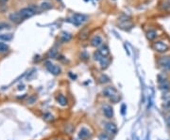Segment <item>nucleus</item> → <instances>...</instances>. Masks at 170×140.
I'll return each instance as SVG.
<instances>
[{"mask_svg":"<svg viewBox=\"0 0 170 140\" xmlns=\"http://www.w3.org/2000/svg\"><path fill=\"white\" fill-rule=\"evenodd\" d=\"M9 25L6 23H0V30L4 29V28H9Z\"/></svg>","mask_w":170,"mask_h":140,"instance_id":"27","label":"nucleus"},{"mask_svg":"<svg viewBox=\"0 0 170 140\" xmlns=\"http://www.w3.org/2000/svg\"><path fill=\"white\" fill-rule=\"evenodd\" d=\"M0 1H2V2H6L7 0H0Z\"/></svg>","mask_w":170,"mask_h":140,"instance_id":"34","label":"nucleus"},{"mask_svg":"<svg viewBox=\"0 0 170 140\" xmlns=\"http://www.w3.org/2000/svg\"><path fill=\"white\" fill-rule=\"evenodd\" d=\"M12 39V34H1L0 35V40H11Z\"/></svg>","mask_w":170,"mask_h":140,"instance_id":"19","label":"nucleus"},{"mask_svg":"<svg viewBox=\"0 0 170 140\" xmlns=\"http://www.w3.org/2000/svg\"><path fill=\"white\" fill-rule=\"evenodd\" d=\"M97 52H98V53L103 56V58H107V56L110 55V50H109V48H108V46H106V45L101 46V47L99 48V50Z\"/></svg>","mask_w":170,"mask_h":140,"instance_id":"12","label":"nucleus"},{"mask_svg":"<svg viewBox=\"0 0 170 140\" xmlns=\"http://www.w3.org/2000/svg\"><path fill=\"white\" fill-rule=\"evenodd\" d=\"M79 136L81 140H85L90 136V132L88 129L86 128H81V130L80 131Z\"/></svg>","mask_w":170,"mask_h":140,"instance_id":"11","label":"nucleus"},{"mask_svg":"<svg viewBox=\"0 0 170 140\" xmlns=\"http://www.w3.org/2000/svg\"><path fill=\"white\" fill-rule=\"evenodd\" d=\"M9 50V46L8 44L4 43H0V53H6Z\"/></svg>","mask_w":170,"mask_h":140,"instance_id":"20","label":"nucleus"},{"mask_svg":"<svg viewBox=\"0 0 170 140\" xmlns=\"http://www.w3.org/2000/svg\"><path fill=\"white\" fill-rule=\"evenodd\" d=\"M51 7V4L49 2H43L42 4H41V8H42L43 9H49Z\"/></svg>","mask_w":170,"mask_h":140,"instance_id":"23","label":"nucleus"},{"mask_svg":"<svg viewBox=\"0 0 170 140\" xmlns=\"http://www.w3.org/2000/svg\"><path fill=\"white\" fill-rule=\"evenodd\" d=\"M48 56L51 58H56L57 56H58V51H57L56 49H51L49 52H48Z\"/></svg>","mask_w":170,"mask_h":140,"instance_id":"21","label":"nucleus"},{"mask_svg":"<svg viewBox=\"0 0 170 140\" xmlns=\"http://www.w3.org/2000/svg\"><path fill=\"white\" fill-rule=\"evenodd\" d=\"M56 100H57V102H58L61 106L67 105V99H66L65 96H63V94H60V95L57 96Z\"/></svg>","mask_w":170,"mask_h":140,"instance_id":"13","label":"nucleus"},{"mask_svg":"<svg viewBox=\"0 0 170 140\" xmlns=\"http://www.w3.org/2000/svg\"><path fill=\"white\" fill-rule=\"evenodd\" d=\"M43 118H44V120L46 121H54V117L51 115L50 113H45L43 116Z\"/></svg>","mask_w":170,"mask_h":140,"instance_id":"22","label":"nucleus"},{"mask_svg":"<svg viewBox=\"0 0 170 140\" xmlns=\"http://www.w3.org/2000/svg\"><path fill=\"white\" fill-rule=\"evenodd\" d=\"M69 76H70L71 78L73 79V80H75V79L77 78V76H76V75H73V74H72V72H69Z\"/></svg>","mask_w":170,"mask_h":140,"instance_id":"30","label":"nucleus"},{"mask_svg":"<svg viewBox=\"0 0 170 140\" xmlns=\"http://www.w3.org/2000/svg\"><path fill=\"white\" fill-rule=\"evenodd\" d=\"M102 109H103V113H104V115H105L106 118H112L113 117V110H112V106L108 105H105L104 106H103Z\"/></svg>","mask_w":170,"mask_h":140,"instance_id":"9","label":"nucleus"},{"mask_svg":"<svg viewBox=\"0 0 170 140\" xmlns=\"http://www.w3.org/2000/svg\"><path fill=\"white\" fill-rule=\"evenodd\" d=\"M102 43H103V40L100 36H95L91 40V44L92 46H94V47H100Z\"/></svg>","mask_w":170,"mask_h":140,"instance_id":"10","label":"nucleus"},{"mask_svg":"<svg viewBox=\"0 0 170 140\" xmlns=\"http://www.w3.org/2000/svg\"><path fill=\"white\" fill-rule=\"evenodd\" d=\"M105 130L108 134H115L117 133V127L115 123H112V122H108L106 123L105 125Z\"/></svg>","mask_w":170,"mask_h":140,"instance_id":"7","label":"nucleus"},{"mask_svg":"<svg viewBox=\"0 0 170 140\" xmlns=\"http://www.w3.org/2000/svg\"><path fill=\"white\" fill-rule=\"evenodd\" d=\"M87 20V17L83 14H79V13H76L72 16V22H73L75 25H81L82 23H84L85 21Z\"/></svg>","mask_w":170,"mask_h":140,"instance_id":"5","label":"nucleus"},{"mask_svg":"<svg viewBox=\"0 0 170 140\" xmlns=\"http://www.w3.org/2000/svg\"><path fill=\"white\" fill-rule=\"evenodd\" d=\"M163 108H166V109H168V108H170V100L166 101V102L163 103Z\"/></svg>","mask_w":170,"mask_h":140,"instance_id":"28","label":"nucleus"},{"mask_svg":"<svg viewBox=\"0 0 170 140\" xmlns=\"http://www.w3.org/2000/svg\"><path fill=\"white\" fill-rule=\"evenodd\" d=\"M159 87H160V89L164 92L170 90V83L166 79L159 80Z\"/></svg>","mask_w":170,"mask_h":140,"instance_id":"8","label":"nucleus"},{"mask_svg":"<svg viewBox=\"0 0 170 140\" xmlns=\"http://www.w3.org/2000/svg\"><path fill=\"white\" fill-rule=\"evenodd\" d=\"M99 140H110V137L106 134H101L99 136Z\"/></svg>","mask_w":170,"mask_h":140,"instance_id":"26","label":"nucleus"},{"mask_svg":"<svg viewBox=\"0 0 170 140\" xmlns=\"http://www.w3.org/2000/svg\"><path fill=\"white\" fill-rule=\"evenodd\" d=\"M169 2H170V0H169Z\"/></svg>","mask_w":170,"mask_h":140,"instance_id":"37","label":"nucleus"},{"mask_svg":"<svg viewBox=\"0 0 170 140\" xmlns=\"http://www.w3.org/2000/svg\"><path fill=\"white\" fill-rule=\"evenodd\" d=\"M45 67H46V69H47V71L50 72V74H52L54 75H58L61 74V68L59 66H56L54 64H52L51 62H45Z\"/></svg>","mask_w":170,"mask_h":140,"instance_id":"4","label":"nucleus"},{"mask_svg":"<svg viewBox=\"0 0 170 140\" xmlns=\"http://www.w3.org/2000/svg\"><path fill=\"white\" fill-rule=\"evenodd\" d=\"M53 140H63V139H61V138H56V139H53Z\"/></svg>","mask_w":170,"mask_h":140,"instance_id":"33","label":"nucleus"},{"mask_svg":"<svg viewBox=\"0 0 170 140\" xmlns=\"http://www.w3.org/2000/svg\"><path fill=\"white\" fill-rule=\"evenodd\" d=\"M94 58H95L96 61H100V60L103 58V56L98 53V52H96V53L94 54Z\"/></svg>","mask_w":170,"mask_h":140,"instance_id":"24","label":"nucleus"},{"mask_svg":"<svg viewBox=\"0 0 170 140\" xmlns=\"http://www.w3.org/2000/svg\"><path fill=\"white\" fill-rule=\"evenodd\" d=\"M152 47L155 51L159 52V53H164V52L168 51L169 44H167L166 43H164L163 40H157L153 43Z\"/></svg>","mask_w":170,"mask_h":140,"instance_id":"3","label":"nucleus"},{"mask_svg":"<svg viewBox=\"0 0 170 140\" xmlns=\"http://www.w3.org/2000/svg\"><path fill=\"white\" fill-rule=\"evenodd\" d=\"M9 19H11L12 22L14 23H19L22 21V18L20 17V15L18 14V12H15V13H12L9 15Z\"/></svg>","mask_w":170,"mask_h":140,"instance_id":"16","label":"nucleus"},{"mask_svg":"<svg viewBox=\"0 0 170 140\" xmlns=\"http://www.w3.org/2000/svg\"><path fill=\"white\" fill-rule=\"evenodd\" d=\"M103 93H104V95L106 97L109 98V99L113 102H116L118 100H119V95H118L116 89L112 87H106V89H104V91H103Z\"/></svg>","mask_w":170,"mask_h":140,"instance_id":"2","label":"nucleus"},{"mask_svg":"<svg viewBox=\"0 0 170 140\" xmlns=\"http://www.w3.org/2000/svg\"><path fill=\"white\" fill-rule=\"evenodd\" d=\"M99 80H100L101 83H108V82L110 81V79L108 78V77H107L106 75H101V76H100V78H99Z\"/></svg>","mask_w":170,"mask_h":140,"instance_id":"25","label":"nucleus"},{"mask_svg":"<svg viewBox=\"0 0 170 140\" xmlns=\"http://www.w3.org/2000/svg\"><path fill=\"white\" fill-rule=\"evenodd\" d=\"M57 1H60V0H57Z\"/></svg>","mask_w":170,"mask_h":140,"instance_id":"36","label":"nucleus"},{"mask_svg":"<svg viewBox=\"0 0 170 140\" xmlns=\"http://www.w3.org/2000/svg\"><path fill=\"white\" fill-rule=\"evenodd\" d=\"M72 39V35L67 32H63L61 34V40L63 43H68V41Z\"/></svg>","mask_w":170,"mask_h":140,"instance_id":"14","label":"nucleus"},{"mask_svg":"<svg viewBox=\"0 0 170 140\" xmlns=\"http://www.w3.org/2000/svg\"><path fill=\"white\" fill-rule=\"evenodd\" d=\"M88 36H89V30L87 29V28H85V29H83V30H82L81 32L80 33L79 38H80V40H85L87 38H88Z\"/></svg>","mask_w":170,"mask_h":140,"instance_id":"17","label":"nucleus"},{"mask_svg":"<svg viewBox=\"0 0 170 140\" xmlns=\"http://www.w3.org/2000/svg\"><path fill=\"white\" fill-rule=\"evenodd\" d=\"M35 100H36V98H35V97H31V98H30V99L28 101V103H33Z\"/></svg>","mask_w":170,"mask_h":140,"instance_id":"29","label":"nucleus"},{"mask_svg":"<svg viewBox=\"0 0 170 140\" xmlns=\"http://www.w3.org/2000/svg\"><path fill=\"white\" fill-rule=\"evenodd\" d=\"M125 107H126L125 105H122V114H123V115H124V114H125Z\"/></svg>","mask_w":170,"mask_h":140,"instance_id":"31","label":"nucleus"},{"mask_svg":"<svg viewBox=\"0 0 170 140\" xmlns=\"http://www.w3.org/2000/svg\"><path fill=\"white\" fill-rule=\"evenodd\" d=\"M159 64L162 67H163L164 69L170 71V58L169 56H162L159 59Z\"/></svg>","mask_w":170,"mask_h":140,"instance_id":"6","label":"nucleus"},{"mask_svg":"<svg viewBox=\"0 0 170 140\" xmlns=\"http://www.w3.org/2000/svg\"><path fill=\"white\" fill-rule=\"evenodd\" d=\"M37 12V7L34 6V5H31L28 8H24L22 9H20L18 12V14L20 15V17L23 19H27L33 16V15Z\"/></svg>","mask_w":170,"mask_h":140,"instance_id":"1","label":"nucleus"},{"mask_svg":"<svg viewBox=\"0 0 170 140\" xmlns=\"http://www.w3.org/2000/svg\"><path fill=\"white\" fill-rule=\"evenodd\" d=\"M84 1H88V0H84Z\"/></svg>","mask_w":170,"mask_h":140,"instance_id":"35","label":"nucleus"},{"mask_svg":"<svg viewBox=\"0 0 170 140\" xmlns=\"http://www.w3.org/2000/svg\"><path fill=\"white\" fill-rule=\"evenodd\" d=\"M157 32L155 30H149L147 31V38L149 40H154L156 38H157Z\"/></svg>","mask_w":170,"mask_h":140,"instance_id":"15","label":"nucleus"},{"mask_svg":"<svg viewBox=\"0 0 170 140\" xmlns=\"http://www.w3.org/2000/svg\"><path fill=\"white\" fill-rule=\"evenodd\" d=\"M99 62H100L101 68H102V69H106L107 67H108V65H109V63H110V60L108 59L107 58H103Z\"/></svg>","mask_w":170,"mask_h":140,"instance_id":"18","label":"nucleus"},{"mask_svg":"<svg viewBox=\"0 0 170 140\" xmlns=\"http://www.w3.org/2000/svg\"><path fill=\"white\" fill-rule=\"evenodd\" d=\"M167 123H168V125L170 126V115L167 117Z\"/></svg>","mask_w":170,"mask_h":140,"instance_id":"32","label":"nucleus"}]
</instances>
